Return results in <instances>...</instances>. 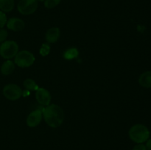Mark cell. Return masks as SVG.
<instances>
[{
    "mask_svg": "<svg viewBox=\"0 0 151 150\" xmlns=\"http://www.w3.org/2000/svg\"><path fill=\"white\" fill-rule=\"evenodd\" d=\"M38 2L37 0H20L17 5L18 11L24 16L32 14L38 8Z\"/></svg>",
    "mask_w": 151,
    "mask_h": 150,
    "instance_id": "5b68a950",
    "label": "cell"
},
{
    "mask_svg": "<svg viewBox=\"0 0 151 150\" xmlns=\"http://www.w3.org/2000/svg\"><path fill=\"white\" fill-rule=\"evenodd\" d=\"M128 135L134 142L137 144H143L149 139L150 131L145 125L137 124L131 126L128 132Z\"/></svg>",
    "mask_w": 151,
    "mask_h": 150,
    "instance_id": "7a4b0ae2",
    "label": "cell"
},
{
    "mask_svg": "<svg viewBox=\"0 0 151 150\" xmlns=\"http://www.w3.org/2000/svg\"><path fill=\"white\" fill-rule=\"evenodd\" d=\"M7 30L3 29V28L0 29V44L4 42V41L7 40Z\"/></svg>",
    "mask_w": 151,
    "mask_h": 150,
    "instance_id": "d6986e66",
    "label": "cell"
},
{
    "mask_svg": "<svg viewBox=\"0 0 151 150\" xmlns=\"http://www.w3.org/2000/svg\"><path fill=\"white\" fill-rule=\"evenodd\" d=\"M146 149L147 150H151V139H148L147 141H146Z\"/></svg>",
    "mask_w": 151,
    "mask_h": 150,
    "instance_id": "44dd1931",
    "label": "cell"
},
{
    "mask_svg": "<svg viewBox=\"0 0 151 150\" xmlns=\"http://www.w3.org/2000/svg\"><path fill=\"white\" fill-rule=\"evenodd\" d=\"M14 7V0H0V10L4 13H8Z\"/></svg>",
    "mask_w": 151,
    "mask_h": 150,
    "instance_id": "4fadbf2b",
    "label": "cell"
},
{
    "mask_svg": "<svg viewBox=\"0 0 151 150\" xmlns=\"http://www.w3.org/2000/svg\"><path fill=\"white\" fill-rule=\"evenodd\" d=\"M16 64L10 60H7L1 66V73L4 76L10 75L14 71Z\"/></svg>",
    "mask_w": 151,
    "mask_h": 150,
    "instance_id": "7c38bea8",
    "label": "cell"
},
{
    "mask_svg": "<svg viewBox=\"0 0 151 150\" xmlns=\"http://www.w3.org/2000/svg\"><path fill=\"white\" fill-rule=\"evenodd\" d=\"M19 52V45L14 41H5L0 45V55L6 60L16 57Z\"/></svg>",
    "mask_w": 151,
    "mask_h": 150,
    "instance_id": "3957f363",
    "label": "cell"
},
{
    "mask_svg": "<svg viewBox=\"0 0 151 150\" xmlns=\"http://www.w3.org/2000/svg\"><path fill=\"white\" fill-rule=\"evenodd\" d=\"M132 150H147V149L145 145L143 144H137V145H136Z\"/></svg>",
    "mask_w": 151,
    "mask_h": 150,
    "instance_id": "ffe728a7",
    "label": "cell"
},
{
    "mask_svg": "<svg viewBox=\"0 0 151 150\" xmlns=\"http://www.w3.org/2000/svg\"><path fill=\"white\" fill-rule=\"evenodd\" d=\"M35 98L38 104L47 107L49 104H50L52 96L49 91L44 88H39L35 93Z\"/></svg>",
    "mask_w": 151,
    "mask_h": 150,
    "instance_id": "52a82bcc",
    "label": "cell"
},
{
    "mask_svg": "<svg viewBox=\"0 0 151 150\" xmlns=\"http://www.w3.org/2000/svg\"><path fill=\"white\" fill-rule=\"evenodd\" d=\"M50 50H51V47H50V44L45 43V44H43L41 48H40L39 53L42 57H46V56L50 54Z\"/></svg>",
    "mask_w": 151,
    "mask_h": 150,
    "instance_id": "2e32d148",
    "label": "cell"
},
{
    "mask_svg": "<svg viewBox=\"0 0 151 150\" xmlns=\"http://www.w3.org/2000/svg\"><path fill=\"white\" fill-rule=\"evenodd\" d=\"M3 95L10 101H16L19 99L22 96V90L19 85L16 84H8L3 88Z\"/></svg>",
    "mask_w": 151,
    "mask_h": 150,
    "instance_id": "8992f818",
    "label": "cell"
},
{
    "mask_svg": "<svg viewBox=\"0 0 151 150\" xmlns=\"http://www.w3.org/2000/svg\"><path fill=\"white\" fill-rule=\"evenodd\" d=\"M139 84L145 88H151V71H145L140 75L139 78Z\"/></svg>",
    "mask_w": 151,
    "mask_h": 150,
    "instance_id": "8fae6325",
    "label": "cell"
},
{
    "mask_svg": "<svg viewBox=\"0 0 151 150\" xmlns=\"http://www.w3.org/2000/svg\"><path fill=\"white\" fill-rule=\"evenodd\" d=\"M7 27L14 32H20L25 28V23L22 19L19 18H11L7 20Z\"/></svg>",
    "mask_w": 151,
    "mask_h": 150,
    "instance_id": "9c48e42d",
    "label": "cell"
},
{
    "mask_svg": "<svg viewBox=\"0 0 151 150\" xmlns=\"http://www.w3.org/2000/svg\"><path fill=\"white\" fill-rule=\"evenodd\" d=\"M7 21V16H6L5 13L0 10V29L4 27L6 25Z\"/></svg>",
    "mask_w": 151,
    "mask_h": 150,
    "instance_id": "ac0fdd59",
    "label": "cell"
},
{
    "mask_svg": "<svg viewBox=\"0 0 151 150\" xmlns=\"http://www.w3.org/2000/svg\"><path fill=\"white\" fill-rule=\"evenodd\" d=\"M37 1H44L45 0H37Z\"/></svg>",
    "mask_w": 151,
    "mask_h": 150,
    "instance_id": "7402d4cb",
    "label": "cell"
},
{
    "mask_svg": "<svg viewBox=\"0 0 151 150\" xmlns=\"http://www.w3.org/2000/svg\"><path fill=\"white\" fill-rule=\"evenodd\" d=\"M61 0H45L44 1V6L48 9H52L55 7L60 3Z\"/></svg>",
    "mask_w": 151,
    "mask_h": 150,
    "instance_id": "e0dca14e",
    "label": "cell"
},
{
    "mask_svg": "<svg viewBox=\"0 0 151 150\" xmlns=\"http://www.w3.org/2000/svg\"><path fill=\"white\" fill-rule=\"evenodd\" d=\"M78 55H79V51L76 48H70L65 51V52L63 53V57L68 60L77 58Z\"/></svg>",
    "mask_w": 151,
    "mask_h": 150,
    "instance_id": "5bb4252c",
    "label": "cell"
},
{
    "mask_svg": "<svg viewBox=\"0 0 151 150\" xmlns=\"http://www.w3.org/2000/svg\"><path fill=\"white\" fill-rule=\"evenodd\" d=\"M14 58L15 64L20 68L29 67L33 64L35 60L34 54L27 50L19 51Z\"/></svg>",
    "mask_w": 151,
    "mask_h": 150,
    "instance_id": "277c9868",
    "label": "cell"
},
{
    "mask_svg": "<svg viewBox=\"0 0 151 150\" xmlns=\"http://www.w3.org/2000/svg\"><path fill=\"white\" fill-rule=\"evenodd\" d=\"M24 87L25 88V89L29 91H35L39 88L38 85H37L36 82L32 79H26L24 81Z\"/></svg>",
    "mask_w": 151,
    "mask_h": 150,
    "instance_id": "9a60e30c",
    "label": "cell"
},
{
    "mask_svg": "<svg viewBox=\"0 0 151 150\" xmlns=\"http://www.w3.org/2000/svg\"><path fill=\"white\" fill-rule=\"evenodd\" d=\"M42 113L43 118L47 124L52 128L59 127L64 120V112L57 104H49L44 107Z\"/></svg>",
    "mask_w": 151,
    "mask_h": 150,
    "instance_id": "6da1fadb",
    "label": "cell"
},
{
    "mask_svg": "<svg viewBox=\"0 0 151 150\" xmlns=\"http://www.w3.org/2000/svg\"><path fill=\"white\" fill-rule=\"evenodd\" d=\"M43 118L42 111L39 109L33 110L27 118V125L29 127H35L40 124Z\"/></svg>",
    "mask_w": 151,
    "mask_h": 150,
    "instance_id": "ba28073f",
    "label": "cell"
},
{
    "mask_svg": "<svg viewBox=\"0 0 151 150\" xmlns=\"http://www.w3.org/2000/svg\"><path fill=\"white\" fill-rule=\"evenodd\" d=\"M60 35V31L58 27L50 28L46 32V41L48 44H54L58 41Z\"/></svg>",
    "mask_w": 151,
    "mask_h": 150,
    "instance_id": "30bf717a",
    "label": "cell"
}]
</instances>
